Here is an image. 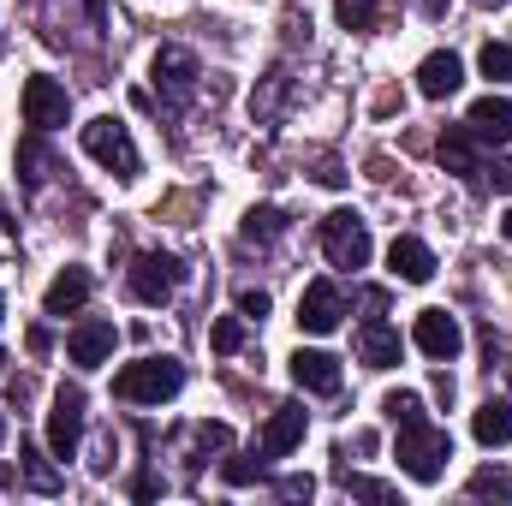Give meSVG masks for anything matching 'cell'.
Instances as JSON below:
<instances>
[{
  "label": "cell",
  "mask_w": 512,
  "mask_h": 506,
  "mask_svg": "<svg viewBox=\"0 0 512 506\" xmlns=\"http://www.w3.org/2000/svg\"><path fill=\"white\" fill-rule=\"evenodd\" d=\"M387 417H393V429H399V441H393L399 471H405L411 483H441V471H447V459H453V435L429 423L423 393H411V387H405V393H387Z\"/></svg>",
  "instance_id": "1"
},
{
  "label": "cell",
  "mask_w": 512,
  "mask_h": 506,
  "mask_svg": "<svg viewBox=\"0 0 512 506\" xmlns=\"http://www.w3.org/2000/svg\"><path fill=\"white\" fill-rule=\"evenodd\" d=\"M149 78H155V102H161V114H173V120H179V114L197 102L203 66H197V54H191V48H155Z\"/></svg>",
  "instance_id": "2"
},
{
  "label": "cell",
  "mask_w": 512,
  "mask_h": 506,
  "mask_svg": "<svg viewBox=\"0 0 512 506\" xmlns=\"http://www.w3.org/2000/svg\"><path fill=\"white\" fill-rule=\"evenodd\" d=\"M185 387V364L179 358H137L126 364L120 376H114V393L126 399V405H161V399H173Z\"/></svg>",
  "instance_id": "3"
},
{
  "label": "cell",
  "mask_w": 512,
  "mask_h": 506,
  "mask_svg": "<svg viewBox=\"0 0 512 506\" xmlns=\"http://www.w3.org/2000/svg\"><path fill=\"white\" fill-rule=\"evenodd\" d=\"M322 256L334 262V268H370V256H376V239H370V221L358 215V209H334L328 221H322Z\"/></svg>",
  "instance_id": "4"
},
{
  "label": "cell",
  "mask_w": 512,
  "mask_h": 506,
  "mask_svg": "<svg viewBox=\"0 0 512 506\" xmlns=\"http://www.w3.org/2000/svg\"><path fill=\"white\" fill-rule=\"evenodd\" d=\"M78 137H84V155H90V161H102L108 173H120V179H137V173H143V155H137V143H131L126 120L102 114V120H90Z\"/></svg>",
  "instance_id": "5"
},
{
  "label": "cell",
  "mask_w": 512,
  "mask_h": 506,
  "mask_svg": "<svg viewBox=\"0 0 512 506\" xmlns=\"http://www.w3.org/2000/svg\"><path fill=\"white\" fill-rule=\"evenodd\" d=\"M126 286H131L137 304H167V298L185 286V262H179V256H161V251H143L131 262Z\"/></svg>",
  "instance_id": "6"
},
{
  "label": "cell",
  "mask_w": 512,
  "mask_h": 506,
  "mask_svg": "<svg viewBox=\"0 0 512 506\" xmlns=\"http://www.w3.org/2000/svg\"><path fill=\"white\" fill-rule=\"evenodd\" d=\"M66 114H72L66 84H54L48 72L24 78V126H30V131H60V126H66Z\"/></svg>",
  "instance_id": "7"
},
{
  "label": "cell",
  "mask_w": 512,
  "mask_h": 506,
  "mask_svg": "<svg viewBox=\"0 0 512 506\" xmlns=\"http://www.w3.org/2000/svg\"><path fill=\"white\" fill-rule=\"evenodd\" d=\"M411 340H417V352L435 358V364H453V358L465 352V328H459V316H447V310H417Z\"/></svg>",
  "instance_id": "8"
},
{
  "label": "cell",
  "mask_w": 512,
  "mask_h": 506,
  "mask_svg": "<svg viewBox=\"0 0 512 506\" xmlns=\"http://www.w3.org/2000/svg\"><path fill=\"white\" fill-rule=\"evenodd\" d=\"M114 346H120V328H114L108 316H84V322L66 334V358H72L78 370H102V364L114 358Z\"/></svg>",
  "instance_id": "9"
},
{
  "label": "cell",
  "mask_w": 512,
  "mask_h": 506,
  "mask_svg": "<svg viewBox=\"0 0 512 506\" xmlns=\"http://www.w3.org/2000/svg\"><path fill=\"white\" fill-rule=\"evenodd\" d=\"M346 322V292L334 280H310L304 298H298V328L304 334H334Z\"/></svg>",
  "instance_id": "10"
},
{
  "label": "cell",
  "mask_w": 512,
  "mask_h": 506,
  "mask_svg": "<svg viewBox=\"0 0 512 506\" xmlns=\"http://www.w3.org/2000/svg\"><path fill=\"white\" fill-rule=\"evenodd\" d=\"M84 441V393L78 387H60L54 393V411H48V453L54 459H72Z\"/></svg>",
  "instance_id": "11"
},
{
  "label": "cell",
  "mask_w": 512,
  "mask_h": 506,
  "mask_svg": "<svg viewBox=\"0 0 512 506\" xmlns=\"http://www.w3.org/2000/svg\"><path fill=\"white\" fill-rule=\"evenodd\" d=\"M435 155H441L447 173H459V179H471V185L489 173V167H483V143L471 137V126H447L441 131V143H435Z\"/></svg>",
  "instance_id": "12"
},
{
  "label": "cell",
  "mask_w": 512,
  "mask_h": 506,
  "mask_svg": "<svg viewBox=\"0 0 512 506\" xmlns=\"http://www.w3.org/2000/svg\"><path fill=\"white\" fill-rule=\"evenodd\" d=\"M304 429H310L304 405H280V411L262 423V441H256V453H268V459H286L292 447H304Z\"/></svg>",
  "instance_id": "13"
},
{
  "label": "cell",
  "mask_w": 512,
  "mask_h": 506,
  "mask_svg": "<svg viewBox=\"0 0 512 506\" xmlns=\"http://www.w3.org/2000/svg\"><path fill=\"white\" fill-rule=\"evenodd\" d=\"M387 268H393V280H405V286H429V280H435V251H429L423 239L399 233V239L387 245Z\"/></svg>",
  "instance_id": "14"
},
{
  "label": "cell",
  "mask_w": 512,
  "mask_h": 506,
  "mask_svg": "<svg viewBox=\"0 0 512 506\" xmlns=\"http://www.w3.org/2000/svg\"><path fill=\"white\" fill-rule=\"evenodd\" d=\"M459 84H465V60H459L453 48H435V54L417 66V90H423L429 102H447Z\"/></svg>",
  "instance_id": "15"
},
{
  "label": "cell",
  "mask_w": 512,
  "mask_h": 506,
  "mask_svg": "<svg viewBox=\"0 0 512 506\" xmlns=\"http://www.w3.org/2000/svg\"><path fill=\"white\" fill-rule=\"evenodd\" d=\"M90 292H96L90 268H60V274L48 280V292H42V310H48V316H72V310L90 304Z\"/></svg>",
  "instance_id": "16"
},
{
  "label": "cell",
  "mask_w": 512,
  "mask_h": 506,
  "mask_svg": "<svg viewBox=\"0 0 512 506\" xmlns=\"http://www.w3.org/2000/svg\"><path fill=\"white\" fill-rule=\"evenodd\" d=\"M292 381H298L304 393H322V399H328V393H340V358L298 346V352H292Z\"/></svg>",
  "instance_id": "17"
},
{
  "label": "cell",
  "mask_w": 512,
  "mask_h": 506,
  "mask_svg": "<svg viewBox=\"0 0 512 506\" xmlns=\"http://www.w3.org/2000/svg\"><path fill=\"white\" fill-rule=\"evenodd\" d=\"M465 126H471L477 143H512V102L507 96H483V102H471Z\"/></svg>",
  "instance_id": "18"
},
{
  "label": "cell",
  "mask_w": 512,
  "mask_h": 506,
  "mask_svg": "<svg viewBox=\"0 0 512 506\" xmlns=\"http://www.w3.org/2000/svg\"><path fill=\"white\" fill-rule=\"evenodd\" d=\"M286 108H292V72H286V66H274V72L251 90V120H256V126H274Z\"/></svg>",
  "instance_id": "19"
},
{
  "label": "cell",
  "mask_w": 512,
  "mask_h": 506,
  "mask_svg": "<svg viewBox=\"0 0 512 506\" xmlns=\"http://www.w3.org/2000/svg\"><path fill=\"white\" fill-rule=\"evenodd\" d=\"M358 358H364L370 370H393V364H399V328H387V322L370 316V322L358 328Z\"/></svg>",
  "instance_id": "20"
},
{
  "label": "cell",
  "mask_w": 512,
  "mask_h": 506,
  "mask_svg": "<svg viewBox=\"0 0 512 506\" xmlns=\"http://www.w3.org/2000/svg\"><path fill=\"white\" fill-rule=\"evenodd\" d=\"M42 137H48V131H30V137L18 143V179H24V191H42L48 173H54V155H48Z\"/></svg>",
  "instance_id": "21"
},
{
  "label": "cell",
  "mask_w": 512,
  "mask_h": 506,
  "mask_svg": "<svg viewBox=\"0 0 512 506\" xmlns=\"http://www.w3.org/2000/svg\"><path fill=\"white\" fill-rule=\"evenodd\" d=\"M471 435H477L483 447H507L512 441V399H489V405L471 417Z\"/></svg>",
  "instance_id": "22"
},
{
  "label": "cell",
  "mask_w": 512,
  "mask_h": 506,
  "mask_svg": "<svg viewBox=\"0 0 512 506\" xmlns=\"http://www.w3.org/2000/svg\"><path fill=\"white\" fill-rule=\"evenodd\" d=\"M280 233H286V209H274V203H256L251 215H245V227H239L245 245H274Z\"/></svg>",
  "instance_id": "23"
},
{
  "label": "cell",
  "mask_w": 512,
  "mask_h": 506,
  "mask_svg": "<svg viewBox=\"0 0 512 506\" xmlns=\"http://www.w3.org/2000/svg\"><path fill=\"white\" fill-rule=\"evenodd\" d=\"M60 12H66V24H72V12L84 18V30H90V42H102L108 36V0H54Z\"/></svg>",
  "instance_id": "24"
},
{
  "label": "cell",
  "mask_w": 512,
  "mask_h": 506,
  "mask_svg": "<svg viewBox=\"0 0 512 506\" xmlns=\"http://www.w3.org/2000/svg\"><path fill=\"white\" fill-rule=\"evenodd\" d=\"M477 72H483L489 84H512V42H483Z\"/></svg>",
  "instance_id": "25"
},
{
  "label": "cell",
  "mask_w": 512,
  "mask_h": 506,
  "mask_svg": "<svg viewBox=\"0 0 512 506\" xmlns=\"http://www.w3.org/2000/svg\"><path fill=\"white\" fill-rule=\"evenodd\" d=\"M376 12H382V0H334V18L346 30H376Z\"/></svg>",
  "instance_id": "26"
},
{
  "label": "cell",
  "mask_w": 512,
  "mask_h": 506,
  "mask_svg": "<svg viewBox=\"0 0 512 506\" xmlns=\"http://www.w3.org/2000/svg\"><path fill=\"white\" fill-rule=\"evenodd\" d=\"M471 501H512V477L507 471H477L471 477Z\"/></svg>",
  "instance_id": "27"
},
{
  "label": "cell",
  "mask_w": 512,
  "mask_h": 506,
  "mask_svg": "<svg viewBox=\"0 0 512 506\" xmlns=\"http://www.w3.org/2000/svg\"><path fill=\"white\" fill-rule=\"evenodd\" d=\"M262 471H268V453H251V459H233V465H227V471H221V477H227V483H233V489H245V483H256V477H262Z\"/></svg>",
  "instance_id": "28"
},
{
  "label": "cell",
  "mask_w": 512,
  "mask_h": 506,
  "mask_svg": "<svg viewBox=\"0 0 512 506\" xmlns=\"http://www.w3.org/2000/svg\"><path fill=\"white\" fill-rule=\"evenodd\" d=\"M209 340H215V352H239L245 346V316H221Z\"/></svg>",
  "instance_id": "29"
},
{
  "label": "cell",
  "mask_w": 512,
  "mask_h": 506,
  "mask_svg": "<svg viewBox=\"0 0 512 506\" xmlns=\"http://www.w3.org/2000/svg\"><path fill=\"white\" fill-rule=\"evenodd\" d=\"M191 441H197L203 453H227V447H233V429H227V423H197Z\"/></svg>",
  "instance_id": "30"
},
{
  "label": "cell",
  "mask_w": 512,
  "mask_h": 506,
  "mask_svg": "<svg viewBox=\"0 0 512 506\" xmlns=\"http://www.w3.org/2000/svg\"><path fill=\"white\" fill-rule=\"evenodd\" d=\"M24 477H30V489H42V495H54V489H60V477L42 465V453H36V447H24Z\"/></svg>",
  "instance_id": "31"
},
{
  "label": "cell",
  "mask_w": 512,
  "mask_h": 506,
  "mask_svg": "<svg viewBox=\"0 0 512 506\" xmlns=\"http://www.w3.org/2000/svg\"><path fill=\"white\" fill-rule=\"evenodd\" d=\"M239 316H245V322H262V316H268V292H262V286H245V292H239Z\"/></svg>",
  "instance_id": "32"
},
{
  "label": "cell",
  "mask_w": 512,
  "mask_h": 506,
  "mask_svg": "<svg viewBox=\"0 0 512 506\" xmlns=\"http://www.w3.org/2000/svg\"><path fill=\"white\" fill-rule=\"evenodd\" d=\"M346 489H352L358 501H393V489H387V483H376V477H346Z\"/></svg>",
  "instance_id": "33"
},
{
  "label": "cell",
  "mask_w": 512,
  "mask_h": 506,
  "mask_svg": "<svg viewBox=\"0 0 512 506\" xmlns=\"http://www.w3.org/2000/svg\"><path fill=\"white\" fill-rule=\"evenodd\" d=\"M310 495H316L310 477H280V501H310Z\"/></svg>",
  "instance_id": "34"
},
{
  "label": "cell",
  "mask_w": 512,
  "mask_h": 506,
  "mask_svg": "<svg viewBox=\"0 0 512 506\" xmlns=\"http://www.w3.org/2000/svg\"><path fill=\"white\" fill-rule=\"evenodd\" d=\"M501 233H507V245H512V209H507V221H501Z\"/></svg>",
  "instance_id": "35"
},
{
  "label": "cell",
  "mask_w": 512,
  "mask_h": 506,
  "mask_svg": "<svg viewBox=\"0 0 512 506\" xmlns=\"http://www.w3.org/2000/svg\"><path fill=\"white\" fill-rule=\"evenodd\" d=\"M471 6H501V0H471Z\"/></svg>",
  "instance_id": "36"
},
{
  "label": "cell",
  "mask_w": 512,
  "mask_h": 506,
  "mask_svg": "<svg viewBox=\"0 0 512 506\" xmlns=\"http://www.w3.org/2000/svg\"><path fill=\"white\" fill-rule=\"evenodd\" d=\"M0 447H6V417H0Z\"/></svg>",
  "instance_id": "37"
},
{
  "label": "cell",
  "mask_w": 512,
  "mask_h": 506,
  "mask_svg": "<svg viewBox=\"0 0 512 506\" xmlns=\"http://www.w3.org/2000/svg\"><path fill=\"white\" fill-rule=\"evenodd\" d=\"M0 316H6V298H0Z\"/></svg>",
  "instance_id": "38"
},
{
  "label": "cell",
  "mask_w": 512,
  "mask_h": 506,
  "mask_svg": "<svg viewBox=\"0 0 512 506\" xmlns=\"http://www.w3.org/2000/svg\"><path fill=\"white\" fill-rule=\"evenodd\" d=\"M0 221H6V209H0Z\"/></svg>",
  "instance_id": "39"
}]
</instances>
